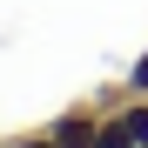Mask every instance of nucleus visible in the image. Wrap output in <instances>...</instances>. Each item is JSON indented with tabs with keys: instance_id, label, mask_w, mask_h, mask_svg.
Wrapping results in <instances>:
<instances>
[{
	"instance_id": "4",
	"label": "nucleus",
	"mask_w": 148,
	"mask_h": 148,
	"mask_svg": "<svg viewBox=\"0 0 148 148\" xmlns=\"http://www.w3.org/2000/svg\"><path fill=\"white\" fill-rule=\"evenodd\" d=\"M7 148H61V141H54V135H14Z\"/></svg>"
},
{
	"instance_id": "1",
	"label": "nucleus",
	"mask_w": 148,
	"mask_h": 148,
	"mask_svg": "<svg viewBox=\"0 0 148 148\" xmlns=\"http://www.w3.org/2000/svg\"><path fill=\"white\" fill-rule=\"evenodd\" d=\"M94 128H101V121H94L88 108H74V114H61V121H54L47 135H54L61 148H94Z\"/></svg>"
},
{
	"instance_id": "5",
	"label": "nucleus",
	"mask_w": 148,
	"mask_h": 148,
	"mask_svg": "<svg viewBox=\"0 0 148 148\" xmlns=\"http://www.w3.org/2000/svg\"><path fill=\"white\" fill-rule=\"evenodd\" d=\"M128 81H135V88H141V94H148V54H141V61H135V74H128Z\"/></svg>"
},
{
	"instance_id": "3",
	"label": "nucleus",
	"mask_w": 148,
	"mask_h": 148,
	"mask_svg": "<svg viewBox=\"0 0 148 148\" xmlns=\"http://www.w3.org/2000/svg\"><path fill=\"white\" fill-rule=\"evenodd\" d=\"M121 121H128V141H135V148H148V101L121 108Z\"/></svg>"
},
{
	"instance_id": "2",
	"label": "nucleus",
	"mask_w": 148,
	"mask_h": 148,
	"mask_svg": "<svg viewBox=\"0 0 148 148\" xmlns=\"http://www.w3.org/2000/svg\"><path fill=\"white\" fill-rule=\"evenodd\" d=\"M94 148H135V141H128V121H121V114H108L101 128H94Z\"/></svg>"
}]
</instances>
